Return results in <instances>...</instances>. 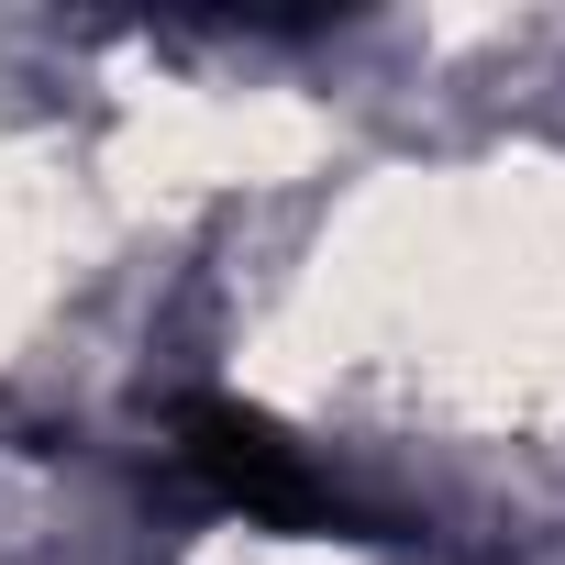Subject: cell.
Listing matches in <instances>:
<instances>
[{
  "mask_svg": "<svg viewBox=\"0 0 565 565\" xmlns=\"http://www.w3.org/2000/svg\"><path fill=\"white\" fill-rule=\"evenodd\" d=\"M178 444H189V466L233 499V510H255V521H277V532H311V521H333V488H322V466L277 433V422H255V411H233V399H189L178 411Z\"/></svg>",
  "mask_w": 565,
  "mask_h": 565,
  "instance_id": "1",
  "label": "cell"
}]
</instances>
